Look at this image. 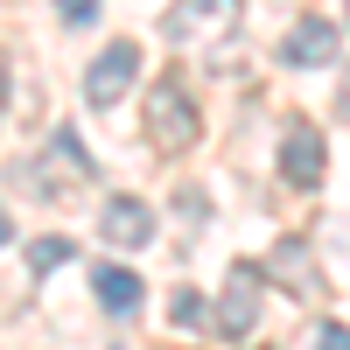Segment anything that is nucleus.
Listing matches in <instances>:
<instances>
[{
	"label": "nucleus",
	"mask_w": 350,
	"mask_h": 350,
	"mask_svg": "<svg viewBox=\"0 0 350 350\" xmlns=\"http://www.w3.org/2000/svg\"><path fill=\"white\" fill-rule=\"evenodd\" d=\"M196 133H203V120H196V98L183 92V77H154L148 84V148L183 154V148H196Z\"/></svg>",
	"instance_id": "1"
},
{
	"label": "nucleus",
	"mask_w": 350,
	"mask_h": 350,
	"mask_svg": "<svg viewBox=\"0 0 350 350\" xmlns=\"http://www.w3.org/2000/svg\"><path fill=\"white\" fill-rule=\"evenodd\" d=\"M239 21H245V8H239V0H175V8H168V42L183 49V42L239 36Z\"/></svg>",
	"instance_id": "2"
},
{
	"label": "nucleus",
	"mask_w": 350,
	"mask_h": 350,
	"mask_svg": "<svg viewBox=\"0 0 350 350\" xmlns=\"http://www.w3.org/2000/svg\"><path fill=\"white\" fill-rule=\"evenodd\" d=\"M28 175H36V189H64V183H92L98 161H92V148H84L70 126H56V133H49V148H42V161L28 168Z\"/></svg>",
	"instance_id": "3"
},
{
	"label": "nucleus",
	"mask_w": 350,
	"mask_h": 350,
	"mask_svg": "<svg viewBox=\"0 0 350 350\" xmlns=\"http://www.w3.org/2000/svg\"><path fill=\"white\" fill-rule=\"evenodd\" d=\"M259 287H267V273L259 267H231V280H224V301H217V315H211V329L217 336H252V323H259Z\"/></svg>",
	"instance_id": "4"
},
{
	"label": "nucleus",
	"mask_w": 350,
	"mask_h": 350,
	"mask_svg": "<svg viewBox=\"0 0 350 350\" xmlns=\"http://www.w3.org/2000/svg\"><path fill=\"white\" fill-rule=\"evenodd\" d=\"M133 77H140V49H133V42H112V49L98 56V64L84 70V98H92V105L105 112V105H120V92H126Z\"/></svg>",
	"instance_id": "5"
},
{
	"label": "nucleus",
	"mask_w": 350,
	"mask_h": 350,
	"mask_svg": "<svg viewBox=\"0 0 350 350\" xmlns=\"http://www.w3.org/2000/svg\"><path fill=\"white\" fill-rule=\"evenodd\" d=\"M280 64H287V70H323V64H336V28H329L323 14L295 21V28H287V42H280Z\"/></svg>",
	"instance_id": "6"
},
{
	"label": "nucleus",
	"mask_w": 350,
	"mask_h": 350,
	"mask_svg": "<svg viewBox=\"0 0 350 350\" xmlns=\"http://www.w3.org/2000/svg\"><path fill=\"white\" fill-rule=\"evenodd\" d=\"M323 133H315L308 120H295V126H287V140H280V175H287V183H295V189H315V183H323Z\"/></svg>",
	"instance_id": "7"
},
{
	"label": "nucleus",
	"mask_w": 350,
	"mask_h": 350,
	"mask_svg": "<svg viewBox=\"0 0 350 350\" xmlns=\"http://www.w3.org/2000/svg\"><path fill=\"white\" fill-rule=\"evenodd\" d=\"M98 231H105V245H148L154 239V211H148V203H140V196H112L105 203V217H98Z\"/></svg>",
	"instance_id": "8"
},
{
	"label": "nucleus",
	"mask_w": 350,
	"mask_h": 350,
	"mask_svg": "<svg viewBox=\"0 0 350 350\" xmlns=\"http://www.w3.org/2000/svg\"><path fill=\"white\" fill-rule=\"evenodd\" d=\"M92 287H98V301H105L112 315H133L140 301H148L140 273H126V267H98V273H92Z\"/></svg>",
	"instance_id": "9"
},
{
	"label": "nucleus",
	"mask_w": 350,
	"mask_h": 350,
	"mask_svg": "<svg viewBox=\"0 0 350 350\" xmlns=\"http://www.w3.org/2000/svg\"><path fill=\"white\" fill-rule=\"evenodd\" d=\"M267 273H273V280H287L295 295H315V287H323V280H315V267H308V245H301V239H280Z\"/></svg>",
	"instance_id": "10"
},
{
	"label": "nucleus",
	"mask_w": 350,
	"mask_h": 350,
	"mask_svg": "<svg viewBox=\"0 0 350 350\" xmlns=\"http://www.w3.org/2000/svg\"><path fill=\"white\" fill-rule=\"evenodd\" d=\"M168 323L175 329H211V308H203L196 287H175V295H168Z\"/></svg>",
	"instance_id": "11"
},
{
	"label": "nucleus",
	"mask_w": 350,
	"mask_h": 350,
	"mask_svg": "<svg viewBox=\"0 0 350 350\" xmlns=\"http://www.w3.org/2000/svg\"><path fill=\"white\" fill-rule=\"evenodd\" d=\"M64 259H77V252H70V239H56V231H49V239H36V245H28V273H36V280H49L56 267H64Z\"/></svg>",
	"instance_id": "12"
},
{
	"label": "nucleus",
	"mask_w": 350,
	"mask_h": 350,
	"mask_svg": "<svg viewBox=\"0 0 350 350\" xmlns=\"http://www.w3.org/2000/svg\"><path fill=\"white\" fill-rule=\"evenodd\" d=\"M56 14H64L70 28H92L98 21V0H56Z\"/></svg>",
	"instance_id": "13"
},
{
	"label": "nucleus",
	"mask_w": 350,
	"mask_h": 350,
	"mask_svg": "<svg viewBox=\"0 0 350 350\" xmlns=\"http://www.w3.org/2000/svg\"><path fill=\"white\" fill-rule=\"evenodd\" d=\"M315 350H350V329L343 323H323V329H315Z\"/></svg>",
	"instance_id": "14"
},
{
	"label": "nucleus",
	"mask_w": 350,
	"mask_h": 350,
	"mask_svg": "<svg viewBox=\"0 0 350 350\" xmlns=\"http://www.w3.org/2000/svg\"><path fill=\"white\" fill-rule=\"evenodd\" d=\"M0 112H8V56H0Z\"/></svg>",
	"instance_id": "15"
},
{
	"label": "nucleus",
	"mask_w": 350,
	"mask_h": 350,
	"mask_svg": "<svg viewBox=\"0 0 350 350\" xmlns=\"http://www.w3.org/2000/svg\"><path fill=\"white\" fill-rule=\"evenodd\" d=\"M336 112H343V120H350V84H343V92H336Z\"/></svg>",
	"instance_id": "16"
}]
</instances>
